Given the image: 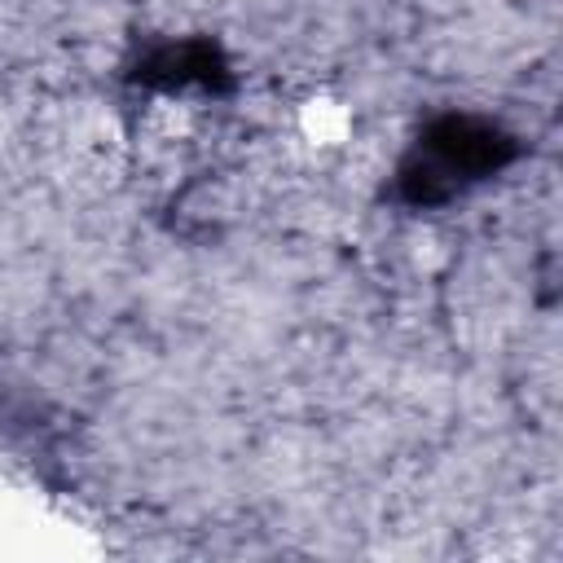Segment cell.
Here are the masks:
<instances>
[{
  "label": "cell",
  "mask_w": 563,
  "mask_h": 563,
  "mask_svg": "<svg viewBox=\"0 0 563 563\" xmlns=\"http://www.w3.org/2000/svg\"><path fill=\"white\" fill-rule=\"evenodd\" d=\"M515 154L510 136L484 119H440L405 163V189L413 202H444L466 185L493 176Z\"/></svg>",
  "instance_id": "cell-1"
}]
</instances>
